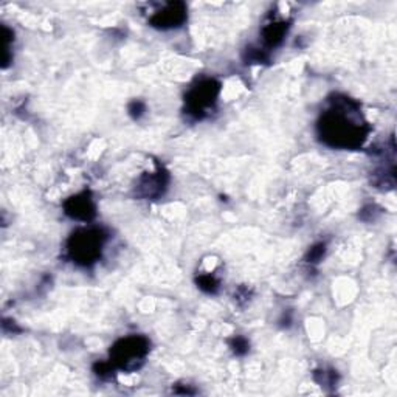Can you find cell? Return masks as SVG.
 I'll return each mask as SVG.
<instances>
[{
    "instance_id": "1",
    "label": "cell",
    "mask_w": 397,
    "mask_h": 397,
    "mask_svg": "<svg viewBox=\"0 0 397 397\" xmlns=\"http://www.w3.org/2000/svg\"><path fill=\"white\" fill-rule=\"evenodd\" d=\"M360 106L348 97L335 95L331 107L318 120V137L323 143L340 149H355L365 143L369 127L360 118Z\"/></svg>"
},
{
    "instance_id": "2",
    "label": "cell",
    "mask_w": 397,
    "mask_h": 397,
    "mask_svg": "<svg viewBox=\"0 0 397 397\" xmlns=\"http://www.w3.org/2000/svg\"><path fill=\"white\" fill-rule=\"evenodd\" d=\"M106 239L107 234L101 228H81L69 238L67 252L73 262L87 267L101 257Z\"/></svg>"
},
{
    "instance_id": "3",
    "label": "cell",
    "mask_w": 397,
    "mask_h": 397,
    "mask_svg": "<svg viewBox=\"0 0 397 397\" xmlns=\"http://www.w3.org/2000/svg\"><path fill=\"white\" fill-rule=\"evenodd\" d=\"M147 353H149V341L141 335H131V337L118 340L112 346L111 362L113 366L132 371V369L140 368Z\"/></svg>"
},
{
    "instance_id": "4",
    "label": "cell",
    "mask_w": 397,
    "mask_h": 397,
    "mask_svg": "<svg viewBox=\"0 0 397 397\" xmlns=\"http://www.w3.org/2000/svg\"><path fill=\"white\" fill-rule=\"evenodd\" d=\"M220 93V84L216 79H204L197 86L188 92L185 98L186 101V112L196 120L205 118L208 111L216 106V101Z\"/></svg>"
},
{
    "instance_id": "5",
    "label": "cell",
    "mask_w": 397,
    "mask_h": 397,
    "mask_svg": "<svg viewBox=\"0 0 397 397\" xmlns=\"http://www.w3.org/2000/svg\"><path fill=\"white\" fill-rule=\"evenodd\" d=\"M186 20V6L181 2L168 3L165 8L154 13V16L149 19V24L160 30H171L179 29L184 25Z\"/></svg>"
},
{
    "instance_id": "6",
    "label": "cell",
    "mask_w": 397,
    "mask_h": 397,
    "mask_svg": "<svg viewBox=\"0 0 397 397\" xmlns=\"http://www.w3.org/2000/svg\"><path fill=\"white\" fill-rule=\"evenodd\" d=\"M64 210L69 218L84 222L92 220L97 214L95 202H93L89 191H83L76 194V196L67 199L64 202Z\"/></svg>"
},
{
    "instance_id": "7",
    "label": "cell",
    "mask_w": 397,
    "mask_h": 397,
    "mask_svg": "<svg viewBox=\"0 0 397 397\" xmlns=\"http://www.w3.org/2000/svg\"><path fill=\"white\" fill-rule=\"evenodd\" d=\"M168 186V172L163 168H157L156 172L145 174L138 181V194L141 197L156 199L165 193Z\"/></svg>"
},
{
    "instance_id": "8",
    "label": "cell",
    "mask_w": 397,
    "mask_h": 397,
    "mask_svg": "<svg viewBox=\"0 0 397 397\" xmlns=\"http://www.w3.org/2000/svg\"><path fill=\"white\" fill-rule=\"evenodd\" d=\"M289 26L291 25L286 20H275V22L267 24L264 30H262V38H264L266 45L270 47V49L278 47L282 42V39H284Z\"/></svg>"
},
{
    "instance_id": "9",
    "label": "cell",
    "mask_w": 397,
    "mask_h": 397,
    "mask_svg": "<svg viewBox=\"0 0 397 397\" xmlns=\"http://www.w3.org/2000/svg\"><path fill=\"white\" fill-rule=\"evenodd\" d=\"M197 284L206 293H216L219 289V281L213 275H202L197 278Z\"/></svg>"
},
{
    "instance_id": "10",
    "label": "cell",
    "mask_w": 397,
    "mask_h": 397,
    "mask_svg": "<svg viewBox=\"0 0 397 397\" xmlns=\"http://www.w3.org/2000/svg\"><path fill=\"white\" fill-rule=\"evenodd\" d=\"M326 253V244L325 242H320V244H315L311 250L306 254V261L309 264H318V262L325 258Z\"/></svg>"
},
{
    "instance_id": "11",
    "label": "cell",
    "mask_w": 397,
    "mask_h": 397,
    "mask_svg": "<svg viewBox=\"0 0 397 397\" xmlns=\"http://www.w3.org/2000/svg\"><path fill=\"white\" fill-rule=\"evenodd\" d=\"M230 348L236 355H245L248 353V349H250V343H248L247 339L239 337L238 335V337H234L230 341Z\"/></svg>"
},
{
    "instance_id": "12",
    "label": "cell",
    "mask_w": 397,
    "mask_h": 397,
    "mask_svg": "<svg viewBox=\"0 0 397 397\" xmlns=\"http://www.w3.org/2000/svg\"><path fill=\"white\" fill-rule=\"evenodd\" d=\"M247 56H245V60H248V63H257V64H261V63H267L268 60V55L264 51V50H259V49H247Z\"/></svg>"
},
{
    "instance_id": "13",
    "label": "cell",
    "mask_w": 397,
    "mask_h": 397,
    "mask_svg": "<svg viewBox=\"0 0 397 397\" xmlns=\"http://www.w3.org/2000/svg\"><path fill=\"white\" fill-rule=\"evenodd\" d=\"M127 111H129V115H131L133 120H140L141 117L145 115L146 104L143 103V101L136 99V101H132V103L129 104V107H127Z\"/></svg>"
},
{
    "instance_id": "14",
    "label": "cell",
    "mask_w": 397,
    "mask_h": 397,
    "mask_svg": "<svg viewBox=\"0 0 397 397\" xmlns=\"http://www.w3.org/2000/svg\"><path fill=\"white\" fill-rule=\"evenodd\" d=\"M93 369H95V373L98 378L101 379H111L112 378V371H113V363L109 362V363H104V362H99L97 363L95 366H93Z\"/></svg>"
}]
</instances>
